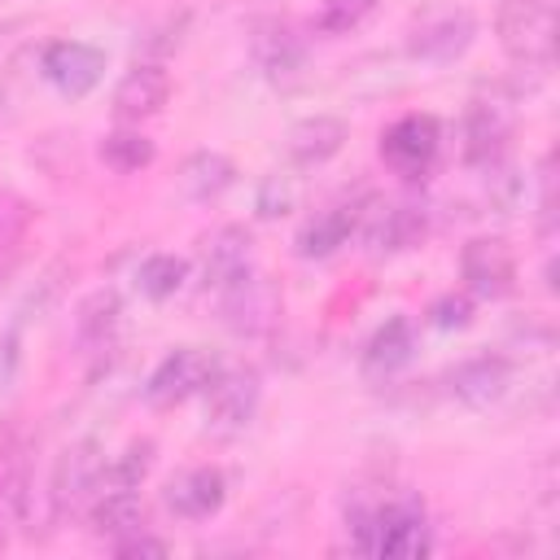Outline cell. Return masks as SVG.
I'll list each match as a JSON object with an SVG mask.
<instances>
[{"label":"cell","instance_id":"6","mask_svg":"<svg viewBox=\"0 0 560 560\" xmlns=\"http://www.w3.org/2000/svg\"><path fill=\"white\" fill-rule=\"evenodd\" d=\"M438 149H442V127H438L433 114H402L381 136V158L402 179H424Z\"/></svg>","mask_w":560,"mask_h":560},{"label":"cell","instance_id":"7","mask_svg":"<svg viewBox=\"0 0 560 560\" xmlns=\"http://www.w3.org/2000/svg\"><path fill=\"white\" fill-rule=\"evenodd\" d=\"M39 74L70 101H83L105 79V52L88 39H52L39 52Z\"/></svg>","mask_w":560,"mask_h":560},{"label":"cell","instance_id":"24","mask_svg":"<svg viewBox=\"0 0 560 560\" xmlns=\"http://www.w3.org/2000/svg\"><path fill=\"white\" fill-rule=\"evenodd\" d=\"M184 280H188V262H184L179 254H149V258L136 267V284H140V293H144L149 302L175 298V293L184 289Z\"/></svg>","mask_w":560,"mask_h":560},{"label":"cell","instance_id":"15","mask_svg":"<svg viewBox=\"0 0 560 560\" xmlns=\"http://www.w3.org/2000/svg\"><path fill=\"white\" fill-rule=\"evenodd\" d=\"M249 271H254V236H249V228H241V223L219 228L210 236V245H206V267H201L206 289L223 293L228 284L245 280Z\"/></svg>","mask_w":560,"mask_h":560},{"label":"cell","instance_id":"14","mask_svg":"<svg viewBox=\"0 0 560 560\" xmlns=\"http://www.w3.org/2000/svg\"><path fill=\"white\" fill-rule=\"evenodd\" d=\"M508 381H512V363L503 354H472L464 363L451 368L446 385H451V398L464 402V407H490L508 394Z\"/></svg>","mask_w":560,"mask_h":560},{"label":"cell","instance_id":"31","mask_svg":"<svg viewBox=\"0 0 560 560\" xmlns=\"http://www.w3.org/2000/svg\"><path fill=\"white\" fill-rule=\"evenodd\" d=\"M114 551H118V556H166V542L153 538V534H144V529H136V534L118 538Z\"/></svg>","mask_w":560,"mask_h":560},{"label":"cell","instance_id":"17","mask_svg":"<svg viewBox=\"0 0 560 560\" xmlns=\"http://www.w3.org/2000/svg\"><path fill=\"white\" fill-rule=\"evenodd\" d=\"M346 140H350V122L346 118H337V114H311V118H302V122L289 127L284 149H289V158L298 166H324L328 158H337L346 149Z\"/></svg>","mask_w":560,"mask_h":560},{"label":"cell","instance_id":"20","mask_svg":"<svg viewBox=\"0 0 560 560\" xmlns=\"http://www.w3.org/2000/svg\"><path fill=\"white\" fill-rule=\"evenodd\" d=\"M232 184H236V166H232L228 153L197 149V153H188L184 166H179V188H184V197H192V201H214V197H223Z\"/></svg>","mask_w":560,"mask_h":560},{"label":"cell","instance_id":"11","mask_svg":"<svg viewBox=\"0 0 560 560\" xmlns=\"http://www.w3.org/2000/svg\"><path fill=\"white\" fill-rule=\"evenodd\" d=\"M219 298H223V324H228L232 332H245V337L267 332V328L276 324V315H280V293H276V284H271L267 276H258V271H249L245 280L228 284Z\"/></svg>","mask_w":560,"mask_h":560},{"label":"cell","instance_id":"5","mask_svg":"<svg viewBox=\"0 0 560 560\" xmlns=\"http://www.w3.org/2000/svg\"><path fill=\"white\" fill-rule=\"evenodd\" d=\"M214 372H219V359H214L210 350H201V346H179V350H171V354L149 372V381H144V402L158 407V411L179 407V402H188L192 394H201Z\"/></svg>","mask_w":560,"mask_h":560},{"label":"cell","instance_id":"13","mask_svg":"<svg viewBox=\"0 0 560 560\" xmlns=\"http://www.w3.org/2000/svg\"><path fill=\"white\" fill-rule=\"evenodd\" d=\"M166 96H171V74L162 70V61H136L114 88V114L122 122H144L162 114Z\"/></svg>","mask_w":560,"mask_h":560},{"label":"cell","instance_id":"3","mask_svg":"<svg viewBox=\"0 0 560 560\" xmlns=\"http://www.w3.org/2000/svg\"><path fill=\"white\" fill-rule=\"evenodd\" d=\"M499 44L521 66H547L556 39V9L551 0H503L494 18Z\"/></svg>","mask_w":560,"mask_h":560},{"label":"cell","instance_id":"10","mask_svg":"<svg viewBox=\"0 0 560 560\" xmlns=\"http://www.w3.org/2000/svg\"><path fill=\"white\" fill-rule=\"evenodd\" d=\"M472 35H477V22H472V13H464V9H446V13H433V18H424V22L411 31V39H407V52H411L416 61H429V66H446V61H455V57H464V52H468Z\"/></svg>","mask_w":560,"mask_h":560},{"label":"cell","instance_id":"21","mask_svg":"<svg viewBox=\"0 0 560 560\" xmlns=\"http://www.w3.org/2000/svg\"><path fill=\"white\" fill-rule=\"evenodd\" d=\"M354 223H359V210H354V206H328V210H319V214L298 232V254H302V258H328V254H337V249L350 241Z\"/></svg>","mask_w":560,"mask_h":560},{"label":"cell","instance_id":"16","mask_svg":"<svg viewBox=\"0 0 560 560\" xmlns=\"http://www.w3.org/2000/svg\"><path fill=\"white\" fill-rule=\"evenodd\" d=\"M416 354V332H411V319L407 315H389L363 346L359 354V372L368 381H389L394 372H402Z\"/></svg>","mask_w":560,"mask_h":560},{"label":"cell","instance_id":"29","mask_svg":"<svg viewBox=\"0 0 560 560\" xmlns=\"http://www.w3.org/2000/svg\"><path fill=\"white\" fill-rule=\"evenodd\" d=\"M468 319H472V298H464V293H442L433 306H429V324L433 328H468Z\"/></svg>","mask_w":560,"mask_h":560},{"label":"cell","instance_id":"22","mask_svg":"<svg viewBox=\"0 0 560 560\" xmlns=\"http://www.w3.org/2000/svg\"><path fill=\"white\" fill-rule=\"evenodd\" d=\"M92 529L109 542L144 529V503L136 490H101V499L92 503Z\"/></svg>","mask_w":560,"mask_h":560},{"label":"cell","instance_id":"2","mask_svg":"<svg viewBox=\"0 0 560 560\" xmlns=\"http://www.w3.org/2000/svg\"><path fill=\"white\" fill-rule=\"evenodd\" d=\"M101 472H105V451L96 438H79L70 442L57 464H52V481H48V521H66L74 512H83V503L92 499V490H101Z\"/></svg>","mask_w":560,"mask_h":560},{"label":"cell","instance_id":"25","mask_svg":"<svg viewBox=\"0 0 560 560\" xmlns=\"http://www.w3.org/2000/svg\"><path fill=\"white\" fill-rule=\"evenodd\" d=\"M153 468V442L140 438V442H127L101 472V490H140V481L149 477Z\"/></svg>","mask_w":560,"mask_h":560},{"label":"cell","instance_id":"32","mask_svg":"<svg viewBox=\"0 0 560 560\" xmlns=\"http://www.w3.org/2000/svg\"><path fill=\"white\" fill-rule=\"evenodd\" d=\"M4 516H9V499H4V486H0V534H4Z\"/></svg>","mask_w":560,"mask_h":560},{"label":"cell","instance_id":"4","mask_svg":"<svg viewBox=\"0 0 560 560\" xmlns=\"http://www.w3.org/2000/svg\"><path fill=\"white\" fill-rule=\"evenodd\" d=\"M201 394H206V429L219 438H232L249 429V420L258 416L262 381L254 368H219Z\"/></svg>","mask_w":560,"mask_h":560},{"label":"cell","instance_id":"18","mask_svg":"<svg viewBox=\"0 0 560 560\" xmlns=\"http://www.w3.org/2000/svg\"><path fill=\"white\" fill-rule=\"evenodd\" d=\"M424 236H429V210L416 206V201L381 206V210L372 214V228H368V241H372V249H381V254L416 249Z\"/></svg>","mask_w":560,"mask_h":560},{"label":"cell","instance_id":"19","mask_svg":"<svg viewBox=\"0 0 560 560\" xmlns=\"http://www.w3.org/2000/svg\"><path fill=\"white\" fill-rule=\"evenodd\" d=\"M503 144H508V114H503V105L477 101L468 109V118H464V158L472 166L490 171V166H499Z\"/></svg>","mask_w":560,"mask_h":560},{"label":"cell","instance_id":"30","mask_svg":"<svg viewBox=\"0 0 560 560\" xmlns=\"http://www.w3.org/2000/svg\"><path fill=\"white\" fill-rule=\"evenodd\" d=\"M18 368H22L18 332H0V394H9V385L18 381Z\"/></svg>","mask_w":560,"mask_h":560},{"label":"cell","instance_id":"1","mask_svg":"<svg viewBox=\"0 0 560 560\" xmlns=\"http://www.w3.org/2000/svg\"><path fill=\"white\" fill-rule=\"evenodd\" d=\"M350 534H354L359 551L389 556V560H416V556H429V547H433L424 508L411 503V499L354 508L350 512Z\"/></svg>","mask_w":560,"mask_h":560},{"label":"cell","instance_id":"26","mask_svg":"<svg viewBox=\"0 0 560 560\" xmlns=\"http://www.w3.org/2000/svg\"><path fill=\"white\" fill-rule=\"evenodd\" d=\"M101 162L109 171H118V175H136V171H144L153 162V140L144 131H127V127L109 131L101 140Z\"/></svg>","mask_w":560,"mask_h":560},{"label":"cell","instance_id":"28","mask_svg":"<svg viewBox=\"0 0 560 560\" xmlns=\"http://www.w3.org/2000/svg\"><path fill=\"white\" fill-rule=\"evenodd\" d=\"M254 206H258L262 219H280V214H289L298 206V184L289 175H267L258 184V201Z\"/></svg>","mask_w":560,"mask_h":560},{"label":"cell","instance_id":"8","mask_svg":"<svg viewBox=\"0 0 560 560\" xmlns=\"http://www.w3.org/2000/svg\"><path fill=\"white\" fill-rule=\"evenodd\" d=\"M459 271L472 298H508L516 284V258L499 236H472L459 254Z\"/></svg>","mask_w":560,"mask_h":560},{"label":"cell","instance_id":"12","mask_svg":"<svg viewBox=\"0 0 560 560\" xmlns=\"http://www.w3.org/2000/svg\"><path fill=\"white\" fill-rule=\"evenodd\" d=\"M228 499V477L214 468V464H197V468H184L179 477H171L166 486V508L179 516V521H210Z\"/></svg>","mask_w":560,"mask_h":560},{"label":"cell","instance_id":"33","mask_svg":"<svg viewBox=\"0 0 560 560\" xmlns=\"http://www.w3.org/2000/svg\"><path fill=\"white\" fill-rule=\"evenodd\" d=\"M0 109H4V92H0Z\"/></svg>","mask_w":560,"mask_h":560},{"label":"cell","instance_id":"9","mask_svg":"<svg viewBox=\"0 0 560 560\" xmlns=\"http://www.w3.org/2000/svg\"><path fill=\"white\" fill-rule=\"evenodd\" d=\"M249 48H254L258 70H262L276 88H293V83L302 79V70H306V39H302L289 22H280V18L258 22Z\"/></svg>","mask_w":560,"mask_h":560},{"label":"cell","instance_id":"23","mask_svg":"<svg viewBox=\"0 0 560 560\" xmlns=\"http://www.w3.org/2000/svg\"><path fill=\"white\" fill-rule=\"evenodd\" d=\"M118 315H122L118 293H114V289H96V293L79 306V315H74V332H79V341H83L88 350L105 346V341L114 337V328H118Z\"/></svg>","mask_w":560,"mask_h":560},{"label":"cell","instance_id":"27","mask_svg":"<svg viewBox=\"0 0 560 560\" xmlns=\"http://www.w3.org/2000/svg\"><path fill=\"white\" fill-rule=\"evenodd\" d=\"M372 9H376V0H319L315 31H324V35H346V31L363 26Z\"/></svg>","mask_w":560,"mask_h":560}]
</instances>
